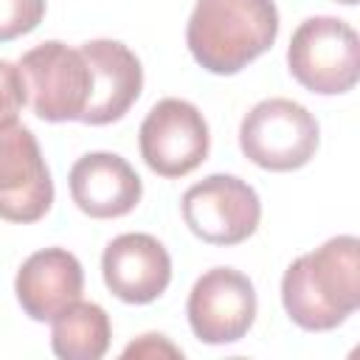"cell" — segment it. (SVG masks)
<instances>
[{"label":"cell","mask_w":360,"mask_h":360,"mask_svg":"<svg viewBox=\"0 0 360 360\" xmlns=\"http://www.w3.org/2000/svg\"><path fill=\"white\" fill-rule=\"evenodd\" d=\"M281 304L307 332H329L360 307V242L332 236L298 256L281 278Z\"/></svg>","instance_id":"1"},{"label":"cell","mask_w":360,"mask_h":360,"mask_svg":"<svg viewBox=\"0 0 360 360\" xmlns=\"http://www.w3.org/2000/svg\"><path fill=\"white\" fill-rule=\"evenodd\" d=\"M278 8L273 0H197L186 25V45L200 68L233 76L273 48Z\"/></svg>","instance_id":"2"},{"label":"cell","mask_w":360,"mask_h":360,"mask_svg":"<svg viewBox=\"0 0 360 360\" xmlns=\"http://www.w3.org/2000/svg\"><path fill=\"white\" fill-rule=\"evenodd\" d=\"M292 79L318 96H340L357 84L360 42L357 31L338 17L304 20L287 48Z\"/></svg>","instance_id":"3"},{"label":"cell","mask_w":360,"mask_h":360,"mask_svg":"<svg viewBox=\"0 0 360 360\" xmlns=\"http://www.w3.org/2000/svg\"><path fill=\"white\" fill-rule=\"evenodd\" d=\"M318 121L292 98H264L250 107L239 124L245 158L267 172H292L318 152Z\"/></svg>","instance_id":"4"},{"label":"cell","mask_w":360,"mask_h":360,"mask_svg":"<svg viewBox=\"0 0 360 360\" xmlns=\"http://www.w3.org/2000/svg\"><path fill=\"white\" fill-rule=\"evenodd\" d=\"M17 68L37 118L51 124L82 118L90 101V68L79 48L51 39L25 51Z\"/></svg>","instance_id":"5"},{"label":"cell","mask_w":360,"mask_h":360,"mask_svg":"<svg viewBox=\"0 0 360 360\" xmlns=\"http://www.w3.org/2000/svg\"><path fill=\"white\" fill-rule=\"evenodd\" d=\"M188 231L208 245H239L256 233L262 202L250 183L236 174H208L180 200Z\"/></svg>","instance_id":"6"},{"label":"cell","mask_w":360,"mask_h":360,"mask_svg":"<svg viewBox=\"0 0 360 360\" xmlns=\"http://www.w3.org/2000/svg\"><path fill=\"white\" fill-rule=\"evenodd\" d=\"M138 146L155 174L186 177L208 158V121L186 98H160L138 129Z\"/></svg>","instance_id":"7"},{"label":"cell","mask_w":360,"mask_h":360,"mask_svg":"<svg viewBox=\"0 0 360 360\" xmlns=\"http://www.w3.org/2000/svg\"><path fill=\"white\" fill-rule=\"evenodd\" d=\"M53 180L34 132L14 121L0 124V219L37 222L51 211Z\"/></svg>","instance_id":"8"},{"label":"cell","mask_w":360,"mask_h":360,"mask_svg":"<svg viewBox=\"0 0 360 360\" xmlns=\"http://www.w3.org/2000/svg\"><path fill=\"white\" fill-rule=\"evenodd\" d=\"M256 290L253 281L233 267H211L202 273L186 304L191 332L211 346L236 343L248 335L256 321Z\"/></svg>","instance_id":"9"},{"label":"cell","mask_w":360,"mask_h":360,"mask_svg":"<svg viewBox=\"0 0 360 360\" xmlns=\"http://www.w3.org/2000/svg\"><path fill=\"white\" fill-rule=\"evenodd\" d=\"M79 51L90 68V101L79 121L104 127L124 118L143 87L141 59L118 39H90Z\"/></svg>","instance_id":"10"},{"label":"cell","mask_w":360,"mask_h":360,"mask_svg":"<svg viewBox=\"0 0 360 360\" xmlns=\"http://www.w3.org/2000/svg\"><path fill=\"white\" fill-rule=\"evenodd\" d=\"M107 290L127 304L160 298L172 281V259L152 233H121L101 253Z\"/></svg>","instance_id":"11"},{"label":"cell","mask_w":360,"mask_h":360,"mask_svg":"<svg viewBox=\"0 0 360 360\" xmlns=\"http://www.w3.org/2000/svg\"><path fill=\"white\" fill-rule=\"evenodd\" d=\"M70 197L82 214L93 219H115L129 214L143 194L138 172L115 152H87L68 174Z\"/></svg>","instance_id":"12"},{"label":"cell","mask_w":360,"mask_h":360,"mask_svg":"<svg viewBox=\"0 0 360 360\" xmlns=\"http://www.w3.org/2000/svg\"><path fill=\"white\" fill-rule=\"evenodd\" d=\"M84 290V270L65 248H45L31 253L14 278V292L31 321H53L68 304L79 301Z\"/></svg>","instance_id":"13"},{"label":"cell","mask_w":360,"mask_h":360,"mask_svg":"<svg viewBox=\"0 0 360 360\" xmlns=\"http://www.w3.org/2000/svg\"><path fill=\"white\" fill-rule=\"evenodd\" d=\"M51 323V349L62 360H98L110 349V318L93 301L68 304Z\"/></svg>","instance_id":"14"},{"label":"cell","mask_w":360,"mask_h":360,"mask_svg":"<svg viewBox=\"0 0 360 360\" xmlns=\"http://www.w3.org/2000/svg\"><path fill=\"white\" fill-rule=\"evenodd\" d=\"M45 17V0H0V42L31 34Z\"/></svg>","instance_id":"15"},{"label":"cell","mask_w":360,"mask_h":360,"mask_svg":"<svg viewBox=\"0 0 360 360\" xmlns=\"http://www.w3.org/2000/svg\"><path fill=\"white\" fill-rule=\"evenodd\" d=\"M25 101L28 96H25V82H22L20 68L0 59V124L14 121Z\"/></svg>","instance_id":"16"},{"label":"cell","mask_w":360,"mask_h":360,"mask_svg":"<svg viewBox=\"0 0 360 360\" xmlns=\"http://www.w3.org/2000/svg\"><path fill=\"white\" fill-rule=\"evenodd\" d=\"M160 354L163 357H183V352L177 346H172L163 335H155V332L141 335V340H135L124 349V357H160Z\"/></svg>","instance_id":"17"},{"label":"cell","mask_w":360,"mask_h":360,"mask_svg":"<svg viewBox=\"0 0 360 360\" xmlns=\"http://www.w3.org/2000/svg\"><path fill=\"white\" fill-rule=\"evenodd\" d=\"M338 3H343V6H354L357 0H338Z\"/></svg>","instance_id":"18"}]
</instances>
